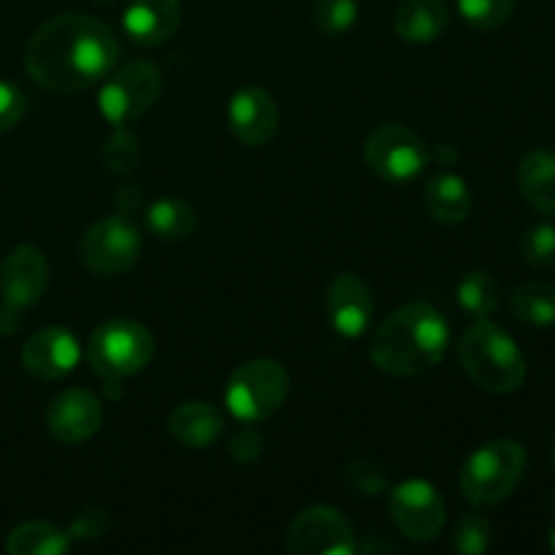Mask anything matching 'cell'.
Masks as SVG:
<instances>
[{"instance_id": "1", "label": "cell", "mask_w": 555, "mask_h": 555, "mask_svg": "<svg viewBox=\"0 0 555 555\" xmlns=\"http://www.w3.org/2000/svg\"><path fill=\"white\" fill-rule=\"evenodd\" d=\"M117 63V33L87 14H60L43 22L25 47L27 74L52 92L87 90L106 79Z\"/></svg>"}, {"instance_id": "2", "label": "cell", "mask_w": 555, "mask_h": 555, "mask_svg": "<svg viewBox=\"0 0 555 555\" xmlns=\"http://www.w3.org/2000/svg\"><path fill=\"white\" fill-rule=\"evenodd\" d=\"M450 347V325L431 304L412 301L396 309L369 345L374 366L393 377H417L444 361Z\"/></svg>"}, {"instance_id": "3", "label": "cell", "mask_w": 555, "mask_h": 555, "mask_svg": "<svg viewBox=\"0 0 555 555\" xmlns=\"http://www.w3.org/2000/svg\"><path fill=\"white\" fill-rule=\"evenodd\" d=\"M459 361L466 377L488 393H515L526 379V358L520 347L502 325L488 318L466 328L459 345Z\"/></svg>"}, {"instance_id": "4", "label": "cell", "mask_w": 555, "mask_h": 555, "mask_svg": "<svg viewBox=\"0 0 555 555\" xmlns=\"http://www.w3.org/2000/svg\"><path fill=\"white\" fill-rule=\"evenodd\" d=\"M526 450L515 439H493L466 459L461 469L459 488L475 507H496L513 496L526 475Z\"/></svg>"}, {"instance_id": "5", "label": "cell", "mask_w": 555, "mask_h": 555, "mask_svg": "<svg viewBox=\"0 0 555 555\" xmlns=\"http://www.w3.org/2000/svg\"><path fill=\"white\" fill-rule=\"evenodd\" d=\"M155 358V339L141 323L130 318H112L98 325L87 339V361L92 372L106 383H119Z\"/></svg>"}, {"instance_id": "6", "label": "cell", "mask_w": 555, "mask_h": 555, "mask_svg": "<svg viewBox=\"0 0 555 555\" xmlns=\"http://www.w3.org/2000/svg\"><path fill=\"white\" fill-rule=\"evenodd\" d=\"M291 393V377L285 366L269 358H255L242 363L231 374L225 388V404L242 423L269 421L282 410Z\"/></svg>"}, {"instance_id": "7", "label": "cell", "mask_w": 555, "mask_h": 555, "mask_svg": "<svg viewBox=\"0 0 555 555\" xmlns=\"http://www.w3.org/2000/svg\"><path fill=\"white\" fill-rule=\"evenodd\" d=\"M363 160L385 182H410L426 171L431 150L421 133L399 122H385L369 133Z\"/></svg>"}, {"instance_id": "8", "label": "cell", "mask_w": 555, "mask_h": 555, "mask_svg": "<svg viewBox=\"0 0 555 555\" xmlns=\"http://www.w3.org/2000/svg\"><path fill=\"white\" fill-rule=\"evenodd\" d=\"M160 92V68L150 60H133V63L122 65L117 74L106 76L101 92H98V108L114 128H122L150 112Z\"/></svg>"}, {"instance_id": "9", "label": "cell", "mask_w": 555, "mask_h": 555, "mask_svg": "<svg viewBox=\"0 0 555 555\" xmlns=\"http://www.w3.org/2000/svg\"><path fill=\"white\" fill-rule=\"evenodd\" d=\"M141 258V233L128 217H103L79 238V260L98 276H119Z\"/></svg>"}, {"instance_id": "10", "label": "cell", "mask_w": 555, "mask_h": 555, "mask_svg": "<svg viewBox=\"0 0 555 555\" xmlns=\"http://www.w3.org/2000/svg\"><path fill=\"white\" fill-rule=\"evenodd\" d=\"M358 547L350 520L325 504L298 513L287 529V551L293 555H352Z\"/></svg>"}, {"instance_id": "11", "label": "cell", "mask_w": 555, "mask_h": 555, "mask_svg": "<svg viewBox=\"0 0 555 555\" xmlns=\"http://www.w3.org/2000/svg\"><path fill=\"white\" fill-rule=\"evenodd\" d=\"M390 518L396 529L415 542H431L448 524L444 499L431 482L406 480L390 491Z\"/></svg>"}, {"instance_id": "12", "label": "cell", "mask_w": 555, "mask_h": 555, "mask_svg": "<svg viewBox=\"0 0 555 555\" xmlns=\"http://www.w3.org/2000/svg\"><path fill=\"white\" fill-rule=\"evenodd\" d=\"M49 287V260L33 244H16L0 263V298L9 307H36Z\"/></svg>"}, {"instance_id": "13", "label": "cell", "mask_w": 555, "mask_h": 555, "mask_svg": "<svg viewBox=\"0 0 555 555\" xmlns=\"http://www.w3.org/2000/svg\"><path fill=\"white\" fill-rule=\"evenodd\" d=\"M325 309H328L331 328L341 339H361L374 318V293L361 276L341 271L325 291Z\"/></svg>"}, {"instance_id": "14", "label": "cell", "mask_w": 555, "mask_h": 555, "mask_svg": "<svg viewBox=\"0 0 555 555\" xmlns=\"http://www.w3.org/2000/svg\"><path fill=\"white\" fill-rule=\"evenodd\" d=\"M81 361V347L70 331L60 325L36 331L30 339L22 345V366L30 377L41 383H57L68 377Z\"/></svg>"}, {"instance_id": "15", "label": "cell", "mask_w": 555, "mask_h": 555, "mask_svg": "<svg viewBox=\"0 0 555 555\" xmlns=\"http://www.w3.org/2000/svg\"><path fill=\"white\" fill-rule=\"evenodd\" d=\"M103 426V404L85 388H70L54 396L47 410V428L57 442L81 444Z\"/></svg>"}, {"instance_id": "16", "label": "cell", "mask_w": 555, "mask_h": 555, "mask_svg": "<svg viewBox=\"0 0 555 555\" xmlns=\"http://www.w3.org/2000/svg\"><path fill=\"white\" fill-rule=\"evenodd\" d=\"M228 128L244 146H266L280 133V106L263 87H244L228 103Z\"/></svg>"}, {"instance_id": "17", "label": "cell", "mask_w": 555, "mask_h": 555, "mask_svg": "<svg viewBox=\"0 0 555 555\" xmlns=\"http://www.w3.org/2000/svg\"><path fill=\"white\" fill-rule=\"evenodd\" d=\"M182 25V0H130L122 14L125 36L139 47H160Z\"/></svg>"}, {"instance_id": "18", "label": "cell", "mask_w": 555, "mask_h": 555, "mask_svg": "<svg viewBox=\"0 0 555 555\" xmlns=\"http://www.w3.org/2000/svg\"><path fill=\"white\" fill-rule=\"evenodd\" d=\"M168 431L184 448L206 450L220 442L222 431H225V417L215 404L184 401L168 415Z\"/></svg>"}, {"instance_id": "19", "label": "cell", "mask_w": 555, "mask_h": 555, "mask_svg": "<svg viewBox=\"0 0 555 555\" xmlns=\"http://www.w3.org/2000/svg\"><path fill=\"white\" fill-rule=\"evenodd\" d=\"M423 204L426 211L442 225H459L472 211V193L459 173L442 171L428 179L423 190Z\"/></svg>"}, {"instance_id": "20", "label": "cell", "mask_w": 555, "mask_h": 555, "mask_svg": "<svg viewBox=\"0 0 555 555\" xmlns=\"http://www.w3.org/2000/svg\"><path fill=\"white\" fill-rule=\"evenodd\" d=\"M450 11L442 0H404L396 11V33L406 43H431L448 30Z\"/></svg>"}, {"instance_id": "21", "label": "cell", "mask_w": 555, "mask_h": 555, "mask_svg": "<svg viewBox=\"0 0 555 555\" xmlns=\"http://www.w3.org/2000/svg\"><path fill=\"white\" fill-rule=\"evenodd\" d=\"M520 195L540 215H555V155L547 150L526 152L518 166Z\"/></svg>"}, {"instance_id": "22", "label": "cell", "mask_w": 555, "mask_h": 555, "mask_svg": "<svg viewBox=\"0 0 555 555\" xmlns=\"http://www.w3.org/2000/svg\"><path fill=\"white\" fill-rule=\"evenodd\" d=\"M5 551L11 555H63L70 551V537L47 520H27L11 531Z\"/></svg>"}, {"instance_id": "23", "label": "cell", "mask_w": 555, "mask_h": 555, "mask_svg": "<svg viewBox=\"0 0 555 555\" xmlns=\"http://www.w3.org/2000/svg\"><path fill=\"white\" fill-rule=\"evenodd\" d=\"M146 228L152 236L166 238V242H182L193 236L198 228L195 209L182 198H160L146 209Z\"/></svg>"}, {"instance_id": "24", "label": "cell", "mask_w": 555, "mask_h": 555, "mask_svg": "<svg viewBox=\"0 0 555 555\" xmlns=\"http://www.w3.org/2000/svg\"><path fill=\"white\" fill-rule=\"evenodd\" d=\"M509 309L515 318L534 328L555 325V285L551 282H526L509 296Z\"/></svg>"}, {"instance_id": "25", "label": "cell", "mask_w": 555, "mask_h": 555, "mask_svg": "<svg viewBox=\"0 0 555 555\" xmlns=\"http://www.w3.org/2000/svg\"><path fill=\"white\" fill-rule=\"evenodd\" d=\"M499 280L486 269H475L461 280L459 285V304L466 314L482 320L491 318L499 307Z\"/></svg>"}, {"instance_id": "26", "label": "cell", "mask_w": 555, "mask_h": 555, "mask_svg": "<svg viewBox=\"0 0 555 555\" xmlns=\"http://www.w3.org/2000/svg\"><path fill=\"white\" fill-rule=\"evenodd\" d=\"M312 20L323 36L341 38L358 22V0H314Z\"/></svg>"}, {"instance_id": "27", "label": "cell", "mask_w": 555, "mask_h": 555, "mask_svg": "<svg viewBox=\"0 0 555 555\" xmlns=\"http://www.w3.org/2000/svg\"><path fill=\"white\" fill-rule=\"evenodd\" d=\"M518 0H459L464 22L475 30H499L515 14Z\"/></svg>"}, {"instance_id": "28", "label": "cell", "mask_w": 555, "mask_h": 555, "mask_svg": "<svg viewBox=\"0 0 555 555\" xmlns=\"http://www.w3.org/2000/svg\"><path fill=\"white\" fill-rule=\"evenodd\" d=\"M520 255L531 269H551L555 263V225L537 222L520 236Z\"/></svg>"}, {"instance_id": "29", "label": "cell", "mask_w": 555, "mask_h": 555, "mask_svg": "<svg viewBox=\"0 0 555 555\" xmlns=\"http://www.w3.org/2000/svg\"><path fill=\"white\" fill-rule=\"evenodd\" d=\"M493 526L486 515L469 513L455 524L453 529V551L464 555H480L491 547Z\"/></svg>"}, {"instance_id": "30", "label": "cell", "mask_w": 555, "mask_h": 555, "mask_svg": "<svg viewBox=\"0 0 555 555\" xmlns=\"http://www.w3.org/2000/svg\"><path fill=\"white\" fill-rule=\"evenodd\" d=\"M101 155H103V163H106V168L112 173H130L135 168V163H139V155H141L139 141H135L125 128H117L106 139Z\"/></svg>"}, {"instance_id": "31", "label": "cell", "mask_w": 555, "mask_h": 555, "mask_svg": "<svg viewBox=\"0 0 555 555\" xmlns=\"http://www.w3.org/2000/svg\"><path fill=\"white\" fill-rule=\"evenodd\" d=\"M345 482L361 496H383L388 491V475L374 461L358 459L345 466Z\"/></svg>"}, {"instance_id": "32", "label": "cell", "mask_w": 555, "mask_h": 555, "mask_svg": "<svg viewBox=\"0 0 555 555\" xmlns=\"http://www.w3.org/2000/svg\"><path fill=\"white\" fill-rule=\"evenodd\" d=\"M25 92L16 85H11V81L0 79V135L9 133L11 128H16V122H20L22 114H25Z\"/></svg>"}, {"instance_id": "33", "label": "cell", "mask_w": 555, "mask_h": 555, "mask_svg": "<svg viewBox=\"0 0 555 555\" xmlns=\"http://www.w3.org/2000/svg\"><path fill=\"white\" fill-rule=\"evenodd\" d=\"M106 531H108V515L98 507H87L74 518L68 537L70 540L95 542V540H101Z\"/></svg>"}, {"instance_id": "34", "label": "cell", "mask_w": 555, "mask_h": 555, "mask_svg": "<svg viewBox=\"0 0 555 555\" xmlns=\"http://www.w3.org/2000/svg\"><path fill=\"white\" fill-rule=\"evenodd\" d=\"M263 444L266 442L263 437H260L258 428H255L253 423H244V426L233 434L228 450H231V455L238 464H253V461H258L260 455H263Z\"/></svg>"}, {"instance_id": "35", "label": "cell", "mask_w": 555, "mask_h": 555, "mask_svg": "<svg viewBox=\"0 0 555 555\" xmlns=\"http://www.w3.org/2000/svg\"><path fill=\"white\" fill-rule=\"evenodd\" d=\"M20 323H22L20 309L9 307V304H0V334L3 336L14 334V331L20 328Z\"/></svg>"}, {"instance_id": "36", "label": "cell", "mask_w": 555, "mask_h": 555, "mask_svg": "<svg viewBox=\"0 0 555 555\" xmlns=\"http://www.w3.org/2000/svg\"><path fill=\"white\" fill-rule=\"evenodd\" d=\"M551 551L555 553V524H553V529H551Z\"/></svg>"}, {"instance_id": "37", "label": "cell", "mask_w": 555, "mask_h": 555, "mask_svg": "<svg viewBox=\"0 0 555 555\" xmlns=\"http://www.w3.org/2000/svg\"><path fill=\"white\" fill-rule=\"evenodd\" d=\"M95 3H101V5H114V3H117V0H95Z\"/></svg>"}, {"instance_id": "38", "label": "cell", "mask_w": 555, "mask_h": 555, "mask_svg": "<svg viewBox=\"0 0 555 555\" xmlns=\"http://www.w3.org/2000/svg\"><path fill=\"white\" fill-rule=\"evenodd\" d=\"M551 459H553V464H555V439H553V448H551Z\"/></svg>"}]
</instances>
